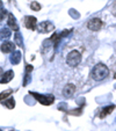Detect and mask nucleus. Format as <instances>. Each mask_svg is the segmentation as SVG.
Listing matches in <instances>:
<instances>
[{
  "label": "nucleus",
  "mask_w": 116,
  "mask_h": 131,
  "mask_svg": "<svg viewBox=\"0 0 116 131\" xmlns=\"http://www.w3.org/2000/svg\"><path fill=\"white\" fill-rule=\"evenodd\" d=\"M109 74V70L106 65L103 64H98L94 66V69L92 70V78L96 81H100V80H103L108 77Z\"/></svg>",
  "instance_id": "nucleus-1"
},
{
  "label": "nucleus",
  "mask_w": 116,
  "mask_h": 131,
  "mask_svg": "<svg viewBox=\"0 0 116 131\" xmlns=\"http://www.w3.org/2000/svg\"><path fill=\"white\" fill-rule=\"evenodd\" d=\"M81 62V53L78 50H72L66 57V64L71 67H76Z\"/></svg>",
  "instance_id": "nucleus-2"
},
{
  "label": "nucleus",
  "mask_w": 116,
  "mask_h": 131,
  "mask_svg": "<svg viewBox=\"0 0 116 131\" xmlns=\"http://www.w3.org/2000/svg\"><path fill=\"white\" fill-rule=\"evenodd\" d=\"M30 94L40 102V103L44 104V106H50V104H52L55 101L54 95H41V94H38V93H35V92H30Z\"/></svg>",
  "instance_id": "nucleus-3"
},
{
  "label": "nucleus",
  "mask_w": 116,
  "mask_h": 131,
  "mask_svg": "<svg viewBox=\"0 0 116 131\" xmlns=\"http://www.w3.org/2000/svg\"><path fill=\"white\" fill-rule=\"evenodd\" d=\"M101 27H102V21L100 19H98V17H93L87 22V28L89 30H93V31L101 29Z\"/></svg>",
  "instance_id": "nucleus-4"
},
{
  "label": "nucleus",
  "mask_w": 116,
  "mask_h": 131,
  "mask_svg": "<svg viewBox=\"0 0 116 131\" xmlns=\"http://www.w3.org/2000/svg\"><path fill=\"white\" fill-rule=\"evenodd\" d=\"M36 25H37V20L35 16H26L25 17V26L26 28H28V29L30 30H35L36 29Z\"/></svg>",
  "instance_id": "nucleus-5"
},
{
  "label": "nucleus",
  "mask_w": 116,
  "mask_h": 131,
  "mask_svg": "<svg viewBox=\"0 0 116 131\" xmlns=\"http://www.w3.org/2000/svg\"><path fill=\"white\" fill-rule=\"evenodd\" d=\"M54 29V25L50 21H43L38 25V31L40 32H49Z\"/></svg>",
  "instance_id": "nucleus-6"
},
{
  "label": "nucleus",
  "mask_w": 116,
  "mask_h": 131,
  "mask_svg": "<svg viewBox=\"0 0 116 131\" xmlns=\"http://www.w3.org/2000/svg\"><path fill=\"white\" fill-rule=\"evenodd\" d=\"M0 49H1V51H3L4 53H9V52H13L15 50V43H12V42L6 41V42H4L3 44H1Z\"/></svg>",
  "instance_id": "nucleus-7"
},
{
  "label": "nucleus",
  "mask_w": 116,
  "mask_h": 131,
  "mask_svg": "<svg viewBox=\"0 0 116 131\" xmlns=\"http://www.w3.org/2000/svg\"><path fill=\"white\" fill-rule=\"evenodd\" d=\"M74 92H76V86L73 84H67L64 87V89H63V95L65 97H71V96H73Z\"/></svg>",
  "instance_id": "nucleus-8"
},
{
  "label": "nucleus",
  "mask_w": 116,
  "mask_h": 131,
  "mask_svg": "<svg viewBox=\"0 0 116 131\" xmlns=\"http://www.w3.org/2000/svg\"><path fill=\"white\" fill-rule=\"evenodd\" d=\"M7 26L10 29L15 30V31H19V26L16 23V20L13 14H8V20H7Z\"/></svg>",
  "instance_id": "nucleus-9"
},
{
  "label": "nucleus",
  "mask_w": 116,
  "mask_h": 131,
  "mask_svg": "<svg viewBox=\"0 0 116 131\" xmlns=\"http://www.w3.org/2000/svg\"><path fill=\"white\" fill-rule=\"evenodd\" d=\"M13 78H14V72H13L12 70H9V71H7L6 73H4L3 78L0 79V84H7Z\"/></svg>",
  "instance_id": "nucleus-10"
},
{
  "label": "nucleus",
  "mask_w": 116,
  "mask_h": 131,
  "mask_svg": "<svg viewBox=\"0 0 116 131\" xmlns=\"http://www.w3.org/2000/svg\"><path fill=\"white\" fill-rule=\"evenodd\" d=\"M21 60V52L20 51H13L12 52V56H10V63L13 65H16L19 64Z\"/></svg>",
  "instance_id": "nucleus-11"
},
{
  "label": "nucleus",
  "mask_w": 116,
  "mask_h": 131,
  "mask_svg": "<svg viewBox=\"0 0 116 131\" xmlns=\"http://www.w3.org/2000/svg\"><path fill=\"white\" fill-rule=\"evenodd\" d=\"M115 109V106L114 104H111V106H108V107H106V108H103L101 110V113H100V117L101 118H103V117H106L107 115H109L111 113V111Z\"/></svg>",
  "instance_id": "nucleus-12"
},
{
  "label": "nucleus",
  "mask_w": 116,
  "mask_h": 131,
  "mask_svg": "<svg viewBox=\"0 0 116 131\" xmlns=\"http://www.w3.org/2000/svg\"><path fill=\"white\" fill-rule=\"evenodd\" d=\"M12 32L8 28H3V29H0V40H7L9 38Z\"/></svg>",
  "instance_id": "nucleus-13"
},
{
  "label": "nucleus",
  "mask_w": 116,
  "mask_h": 131,
  "mask_svg": "<svg viewBox=\"0 0 116 131\" xmlns=\"http://www.w3.org/2000/svg\"><path fill=\"white\" fill-rule=\"evenodd\" d=\"M4 106H6L8 109H13L15 107V100L13 97H9V99H5L3 102Z\"/></svg>",
  "instance_id": "nucleus-14"
},
{
  "label": "nucleus",
  "mask_w": 116,
  "mask_h": 131,
  "mask_svg": "<svg viewBox=\"0 0 116 131\" xmlns=\"http://www.w3.org/2000/svg\"><path fill=\"white\" fill-rule=\"evenodd\" d=\"M14 40H15V43H16L19 47H21V48H23V42H22V37H21V35H20V32L19 31H16V34L14 35Z\"/></svg>",
  "instance_id": "nucleus-15"
},
{
  "label": "nucleus",
  "mask_w": 116,
  "mask_h": 131,
  "mask_svg": "<svg viewBox=\"0 0 116 131\" xmlns=\"http://www.w3.org/2000/svg\"><path fill=\"white\" fill-rule=\"evenodd\" d=\"M12 89H7V91L3 92V93H0V101H3V100H5L7 96H9L10 94H12Z\"/></svg>",
  "instance_id": "nucleus-16"
},
{
  "label": "nucleus",
  "mask_w": 116,
  "mask_h": 131,
  "mask_svg": "<svg viewBox=\"0 0 116 131\" xmlns=\"http://www.w3.org/2000/svg\"><path fill=\"white\" fill-rule=\"evenodd\" d=\"M30 7H31V9L36 10V12H38V10L41 9V5L38 3H36V1H34V3H31V5H30Z\"/></svg>",
  "instance_id": "nucleus-17"
},
{
  "label": "nucleus",
  "mask_w": 116,
  "mask_h": 131,
  "mask_svg": "<svg viewBox=\"0 0 116 131\" xmlns=\"http://www.w3.org/2000/svg\"><path fill=\"white\" fill-rule=\"evenodd\" d=\"M5 15H6V9L0 7V21H3L5 19Z\"/></svg>",
  "instance_id": "nucleus-18"
},
{
  "label": "nucleus",
  "mask_w": 116,
  "mask_h": 131,
  "mask_svg": "<svg viewBox=\"0 0 116 131\" xmlns=\"http://www.w3.org/2000/svg\"><path fill=\"white\" fill-rule=\"evenodd\" d=\"M31 71H33V66L31 65H27L26 66V73H30Z\"/></svg>",
  "instance_id": "nucleus-19"
},
{
  "label": "nucleus",
  "mask_w": 116,
  "mask_h": 131,
  "mask_svg": "<svg viewBox=\"0 0 116 131\" xmlns=\"http://www.w3.org/2000/svg\"><path fill=\"white\" fill-rule=\"evenodd\" d=\"M70 14H71V15H73L74 17H79V14H78V13H77L74 9H71V10H70Z\"/></svg>",
  "instance_id": "nucleus-20"
},
{
  "label": "nucleus",
  "mask_w": 116,
  "mask_h": 131,
  "mask_svg": "<svg viewBox=\"0 0 116 131\" xmlns=\"http://www.w3.org/2000/svg\"><path fill=\"white\" fill-rule=\"evenodd\" d=\"M3 75H4V71H3V69L0 67V79L3 78Z\"/></svg>",
  "instance_id": "nucleus-21"
},
{
  "label": "nucleus",
  "mask_w": 116,
  "mask_h": 131,
  "mask_svg": "<svg viewBox=\"0 0 116 131\" xmlns=\"http://www.w3.org/2000/svg\"><path fill=\"white\" fill-rule=\"evenodd\" d=\"M1 6H3V3H1V1H0V7H1Z\"/></svg>",
  "instance_id": "nucleus-22"
},
{
  "label": "nucleus",
  "mask_w": 116,
  "mask_h": 131,
  "mask_svg": "<svg viewBox=\"0 0 116 131\" xmlns=\"http://www.w3.org/2000/svg\"><path fill=\"white\" fill-rule=\"evenodd\" d=\"M9 131H14V130H9Z\"/></svg>",
  "instance_id": "nucleus-23"
},
{
  "label": "nucleus",
  "mask_w": 116,
  "mask_h": 131,
  "mask_svg": "<svg viewBox=\"0 0 116 131\" xmlns=\"http://www.w3.org/2000/svg\"><path fill=\"white\" fill-rule=\"evenodd\" d=\"M0 131H1V130H0Z\"/></svg>",
  "instance_id": "nucleus-24"
}]
</instances>
